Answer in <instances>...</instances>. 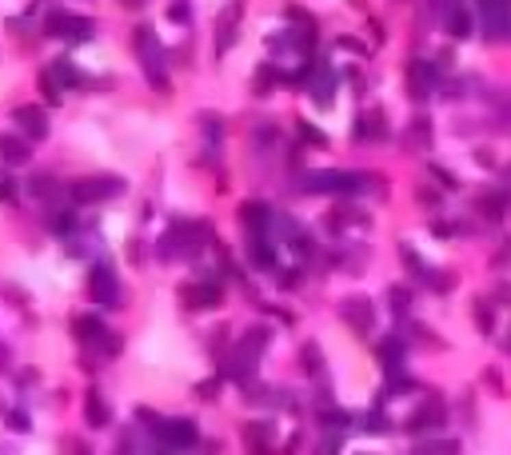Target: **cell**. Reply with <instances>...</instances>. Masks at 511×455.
<instances>
[{
    "mask_svg": "<svg viewBox=\"0 0 511 455\" xmlns=\"http://www.w3.org/2000/svg\"><path fill=\"white\" fill-rule=\"evenodd\" d=\"M132 48H136L140 64H144V76L156 92H168V48L160 45V36L152 32V24H140L132 32Z\"/></svg>",
    "mask_w": 511,
    "mask_h": 455,
    "instance_id": "cell-1",
    "label": "cell"
},
{
    "mask_svg": "<svg viewBox=\"0 0 511 455\" xmlns=\"http://www.w3.org/2000/svg\"><path fill=\"white\" fill-rule=\"evenodd\" d=\"M45 32L56 36V40H64V45H88L96 36V24L88 21V16L68 12V8H52L45 16Z\"/></svg>",
    "mask_w": 511,
    "mask_h": 455,
    "instance_id": "cell-2",
    "label": "cell"
},
{
    "mask_svg": "<svg viewBox=\"0 0 511 455\" xmlns=\"http://www.w3.org/2000/svg\"><path fill=\"white\" fill-rule=\"evenodd\" d=\"M364 184H368V176H360V172H336V168H327V172H308L303 176V192L356 196V192H364Z\"/></svg>",
    "mask_w": 511,
    "mask_h": 455,
    "instance_id": "cell-3",
    "label": "cell"
},
{
    "mask_svg": "<svg viewBox=\"0 0 511 455\" xmlns=\"http://www.w3.org/2000/svg\"><path fill=\"white\" fill-rule=\"evenodd\" d=\"M124 192L120 176H84V180L68 184V200L72 204H104V200H116Z\"/></svg>",
    "mask_w": 511,
    "mask_h": 455,
    "instance_id": "cell-4",
    "label": "cell"
},
{
    "mask_svg": "<svg viewBox=\"0 0 511 455\" xmlns=\"http://www.w3.org/2000/svg\"><path fill=\"white\" fill-rule=\"evenodd\" d=\"M240 224H244V236H248V240H264V236L272 240V232H276V212L264 204V200L252 196V200L240 204Z\"/></svg>",
    "mask_w": 511,
    "mask_h": 455,
    "instance_id": "cell-5",
    "label": "cell"
},
{
    "mask_svg": "<svg viewBox=\"0 0 511 455\" xmlns=\"http://www.w3.org/2000/svg\"><path fill=\"white\" fill-rule=\"evenodd\" d=\"M88 292H92L96 308H120V280L112 272V264H92V272H88Z\"/></svg>",
    "mask_w": 511,
    "mask_h": 455,
    "instance_id": "cell-6",
    "label": "cell"
},
{
    "mask_svg": "<svg viewBox=\"0 0 511 455\" xmlns=\"http://www.w3.org/2000/svg\"><path fill=\"white\" fill-rule=\"evenodd\" d=\"M240 21H244V0H228L216 16V56L232 52L240 40Z\"/></svg>",
    "mask_w": 511,
    "mask_h": 455,
    "instance_id": "cell-7",
    "label": "cell"
},
{
    "mask_svg": "<svg viewBox=\"0 0 511 455\" xmlns=\"http://www.w3.org/2000/svg\"><path fill=\"white\" fill-rule=\"evenodd\" d=\"M156 439L164 443V452H188L200 443V428L196 419H164L156 428Z\"/></svg>",
    "mask_w": 511,
    "mask_h": 455,
    "instance_id": "cell-8",
    "label": "cell"
},
{
    "mask_svg": "<svg viewBox=\"0 0 511 455\" xmlns=\"http://www.w3.org/2000/svg\"><path fill=\"white\" fill-rule=\"evenodd\" d=\"M72 336L84 343V347H96V352H100V347H104V340H108L112 332H108V323L96 316V312H80V316L72 319Z\"/></svg>",
    "mask_w": 511,
    "mask_h": 455,
    "instance_id": "cell-9",
    "label": "cell"
},
{
    "mask_svg": "<svg viewBox=\"0 0 511 455\" xmlns=\"http://www.w3.org/2000/svg\"><path fill=\"white\" fill-rule=\"evenodd\" d=\"M12 124H16L21 136H28V140L48 136V112L40 104H21V108H12Z\"/></svg>",
    "mask_w": 511,
    "mask_h": 455,
    "instance_id": "cell-10",
    "label": "cell"
},
{
    "mask_svg": "<svg viewBox=\"0 0 511 455\" xmlns=\"http://www.w3.org/2000/svg\"><path fill=\"white\" fill-rule=\"evenodd\" d=\"M180 299H184V308H216L220 299H224V284L220 280H196V284H188L184 292H180Z\"/></svg>",
    "mask_w": 511,
    "mask_h": 455,
    "instance_id": "cell-11",
    "label": "cell"
},
{
    "mask_svg": "<svg viewBox=\"0 0 511 455\" xmlns=\"http://www.w3.org/2000/svg\"><path fill=\"white\" fill-rule=\"evenodd\" d=\"M224 132H228L224 116L200 112V136H204V164H208V168H216V152H220V144H224Z\"/></svg>",
    "mask_w": 511,
    "mask_h": 455,
    "instance_id": "cell-12",
    "label": "cell"
},
{
    "mask_svg": "<svg viewBox=\"0 0 511 455\" xmlns=\"http://www.w3.org/2000/svg\"><path fill=\"white\" fill-rule=\"evenodd\" d=\"M340 316H344V323H348L351 332H360V336H368L372 332V323H375V312H372V304L364 296H351L340 304Z\"/></svg>",
    "mask_w": 511,
    "mask_h": 455,
    "instance_id": "cell-13",
    "label": "cell"
},
{
    "mask_svg": "<svg viewBox=\"0 0 511 455\" xmlns=\"http://www.w3.org/2000/svg\"><path fill=\"white\" fill-rule=\"evenodd\" d=\"M272 443H276V428L272 423H244V447L252 455H272Z\"/></svg>",
    "mask_w": 511,
    "mask_h": 455,
    "instance_id": "cell-14",
    "label": "cell"
},
{
    "mask_svg": "<svg viewBox=\"0 0 511 455\" xmlns=\"http://www.w3.org/2000/svg\"><path fill=\"white\" fill-rule=\"evenodd\" d=\"M408 88H412L416 100H427L432 88H436V69H432L427 60H412V64H408Z\"/></svg>",
    "mask_w": 511,
    "mask_h": 455,
    "instance_id": "cell-15",
    "label": "cell"
},
{
    "mask_svg": "<svg viewBox=\"0 0 511 455\" xmlns=\"http://www.w3.org/2000/svg\"><path fill=\"white\" fill-rule=\"evenodd\" d=\"M0 160H4V164H12V168L28 164V160H32V144H28V136L0 132Z\"/></svg>",
    "mask_w": 511,
    "mask_h": 455,
    "instance_id": "cell-16",
    "label": "cell"
},
{
    "mask_svg": "<svg viewBox=\"0 0 511 455\" xmlns=\"http://www.w3.org/2000/svg\"><path fill=\"white\" fill-rule=\"evenodd\" d=\"M80 216H76V208H48V232L52 236H60V240H72L76 232H80Z\"/></svg>",
    "mask_w": 511,
    "mask_h": 455,
    "instance_id": "cell-17",
    "label": "cell"
},
{
    "mask_svg": "<svg viewBox=\"0 0 511 455\" xmlns=\"http://www.w3.org/2000/svg\"><path fill=\"white\" fill-rule=\"evenodd\" d=\"M184 224L188 220H172L168 232L156 240V256H160V260H180V256H184Z\"/></svg>",
    "mask_w": 511,
    "mask_h": 455,
    "instance_id": "cell-18",
    "label": "cell"
},
{
    "mask_svg": "<svg viewBox=\"0 0 511 455\" xmlns=\"http://www.w3.org/2000/svg\"><path fill=\"white\" fill-rule=\"evenodd\" d=\"M248 264L260 272H272L276 268V240H248Z\"/></svg>",
    "mask_w": 511,
    "mask_h": 455,
    "instance_id": "cell-19",
    "label": "cell"
},
{
    "mask_svg": "<svg viewBox=\"0 0 511 455\" xmlns=\"http://www.w3.org/2000/svg\"><path fill=\"white\" fill-rule=\"evenodd\" d=\"M84 419H88V428H108L112 423V411H108V399L100 395V391H88L84 395Z\"/></svg>",
    "mask_w": 511,
    "mask_h": 455,
    "instance_id": "cell-20",
    "label": "cell"
},
{
    "mask_svg": "<svg viewBox=\"0 0 511 455\" xmlns=\"http://www.w3.org/2000/svg\"><path fill=\"white\" fill-rule=\"evenodd\" d=\"M308 88H312V100H316L320 108H327V104H332V92H336V72L327 69V64H320Z\"/></svg>",
    "mask_w": 511,
    "mask_h": 455,
    "instance_id": "cell-21",
    "label": "cell"
},
{
    "mask_svg": "<svg viewBox=\"0 0 511 455\" xmlns=\"http://www.w3.org/2000/svg\"><path fill=\"white\" fill-rule=\"evenodd\" d=\"M388 136V120L384 112H364L356 120V140H384Z\"/></svg>",
    "mask_w": 511,
    "mask_h": 455,
    "instance_id": "cell-22",
    "label": "cell"
},
{
    "mask_svg": "<svg viewBox=\"0 0 511 455\" xmlns=\"http://www.w3.org/2000/svg\"><path fill=\"white\" fill-rule=\"evenodd\" d=\"M48 69H52V76H56V80L64 84V92H68V88H80V84H88V80H84V72L76 69L68 56H56V60H52Z\"/></svg>",
    "mask_w": 511,
    "mask_h": 455,
    "instance_id": "cell-23",
    "label": "cell"
},
{
    "mask_svg": "<svg viewBox=\"0 0 511 455\" xmlns=\"http://www.w3.org/2000/svg\"><path fill=\"white\" fill-rule=\"evenodd\" d=\"M443 423V408L440 404H427V408H419L412 419H408V432L419 435V432H427V428H440Z\"/></svg>",
    "mask_w": 511,
    "mask_h": 455,
    "instance_id": "cell-24",
    "label": "cell"
},
{
    "mask_svg": "<svg viewBox=\"0 0 511 455\" xmlns=\"http://www.w3.org/2000/svg\"><path fill=\"white\" fill-rule=\"evenodd\" d=\"M379 364L388 367V371H399V364H403V340H395V336H388V340L379 343Z\"/></svg>",
    "mask_w": 511,
    "mask_h": 455,
    "instance_id": "cell-25",
    "label": "cell"
},
{
    "mask_svg": "<svg viewBox=\"0 0 511 455\" xmlns=\"http://www.w3.org/2000/svg\"><path fill=\"white\" fill-rule=\"evenodd\" d=\"M56 188H64V184H56V176H52V172H36V176L28 180V192H32L36 200H52V196H56Z\"/></svg>",
    "mask_w": 511,
    "mask_h": 455,
    "instance_id": "cell-26",
    "label": "cell"
},
{
    "mask_svg": "<svg viewBox=\"0 0 511 455\" xmlns=\"http://www.w3.org/2000/svg\"><path fill=\"white\" fill-rule=\"evenodd\" d=\"M276 80H279L276 64H260V72L252 76V92H256V96H272V88H276Z\"/></svg>",
    "mask_w": 511,
    "mask_h": 455,
    "instance_id": "cell-27",
    "label": "cell"
},
{
    "mask_svg": "<svg viewBox=\"0 0 511 455\" xmlns=\"http://www.w3.org/2000/svg\"><path fill=\"white\" fill-rule=\"evenodd\" d=\"M40 92H45L48 104H60V100H64V84L52 76V69H40Z\"/></svg>",
    "mask_w": 511,
    "mask_h": 455,
    "instance_id": "cell-28",
    "label": "cell"
},
{
    "mask_svg": "<svg viewBox=\"0 0 511 455\" xmlns=\"http://www.w3.org/2000/svg\"><path fill=\"white\" fill-rule=\"evenodd\" d=\"M300 364H303V371H308V376H320V371H324V356H320V343H303Z\"/></svg>",
    "mask_w": 511,
    "mask_h": 455,
    "instance_id": "cell-29",
    "label": "cell"
},
{
    "mask_svg": "<svg viewBox=\"0 0 511 455\" xmlns=\"http://www.w3.org/2000/svg\"><path fill=\"white\" fill-rule=\"evenodd\" d=\"M447 32H451V36H471V16H467L460 4L447 12Z\"/></svg>",
    "mask_w": 511,
    "mask_h": 455,
    "instance_id": "cell-30",
    "label": "cell"
},
{
    "mask_svg": "<svg viewBox=\"0 0 511 455\" xmlns=\"http://www.w3.org/2000/svg\"><path fill=\"white\" fill-rule=\"evenodd\" d=\"M296 136H300L303 144H312V148H324V144H327V136L320 132V128H312L308 120H296Z\"/></svg>",
    "mask_w": 511,
    "mask_h": 455,
    "instance_id": "cell-31",
    "label": "cell"
},
{
    "mask_svg": "<svg viewBox=\"0 0 511 455\" xmlns=\"http://www.w3.org/2000/svg\"><path fill=\"white\" fill-rule=\"evenodd\" d=\"M460 452V443L456 439H436V443H419L416 455H456Z\"/></svg>",
    "mask_w": 511,
    "mask_h": 455,
    "instance_id": "cell-32",
    "label": "cell"
},
{
    "mask_svg": "<svg viewBox=\"0 0 511 455\" xmlns=\"http://www.w3.org/2000/svg\"><path fill=\"white\" fill-rule=\"evenodd\" d=\"M168 21L172 24H192V0H172V4H168Z\"/></svg>",
    "mask_w": 511,
    "mask_h": 455,
    "instance_id": "cell-33",
    "label": "cell"
},
{
    "mask_svg": "<svg viewBox=\"0 0 511 455\" xmlns=\"http://www.w3.org/2000/svg\"><path fill=\"white\" fill-rule=\"evenodd\" d=\"M364 428H368L372 435H384L388 428H392V423H388V419H384L379 411H372V415H364Z\"/></svg>",
    "mask_w": 511,
    "mask_h": 455,
    "instance_id": "cell-34",
    "label": "cell"
},
{
    "mask_svg": "<svg viewBox=\"0 0 511 455\" xmlns=\"http://www.w3.org/2000/svg\"><path fill=\"white\" fill-rule=\"evenodd\" d=\"M16 180H8V176H0V204H16Z\"/></svg>",
    "mask_w": 511,
    "mask_h": 455,
    "instance_id": "cell-35",
    "label": "cell"
},
{
    "mask_svg": "<svg viewBox=\"0 0 511 455\" xmlns=\"http://www.w3.org/2000/svg\"><path fill=\"white\" fill-rule=\"evenodd\" d=\"M408 304H412V296H408L403 288H392V308L395 312H408Z\"/></svg>",
    "mask_w": 511,
    "mask_h": 455,
    "instance_id": "cell-36",
    "label": "cell"
},
{
    "mask_svg": "<svg viewBox=\"0 0 511 455\" xmlns=\"http://www.w3.org/2000/svg\"><path fill=\"white\" fill-rule=\"evenodd\" d=\"M8 428L12 432H28V415L24 411H8Z\"/></svg>",
    "mask_w": 511,
    "mask_h": 455,
    "instance_id": "cell-37",
    "label": "cell"
},
{
    "mask_svg": "<svg viewBox=\"0 0 511 455\" xmlns=\"http://www.w3.org/2000/svg\"><path fill=\"white\" fill-rule=\"evenodd\" d=\"M508 4H511V0H479V8H484L488 16H491V12H508Z\"/></svg>",
    "mask_w": 511,
    "mask_h": 455,
    "instance_id": "cell-38",
    "label": "cell"
},
{
    "mask_svg": "<svg viewBox=\"0 0 511 455\" xmlns=\"http://www.w3.org/2000/svg\"><path fill=\"white\" fill-rule=\"evenodd\" d=\"M336 452H340V439H336V435H327V439H324V447H320L316 455H336Z\"/></svg>",
    "mask_w": 511,
    "mask_h": 455,
    "instance_id": "cell-39",
    "label": "cell"
},
{
    "mask_svg": "<svg viewBox=\"0 0 511 455\" xmlns=\"http://www.w3.org/2000/svg\"><path fill=\"white\" fill-rule=\"evenodd\" d=\"M300 284V272H284L279 275V288H296Z\"/></svg>",
    "mask_w": 511,
    "mask_h": 455,
    "instance_id": "cell-40",
    "label": "cell"
},
{
    "mask_svg": "<svg viewBox=\"0 0 511 455\" xmlns=\"http://www.w3.org/2000/svg\"><path fill=\"white\" fill-rule=\"evenodd\" d=\"M8 364V347H4V343H0V367Z\"/></svg>",
    "mask_w": 511,
    "mask_h": 455,
    "instance_id": "cell-41",
    "label": "cell"
},
{
    "mask_svg": "<svg viewBox=\"0 0 511 455\" xmlns=\"http://www.w3.org/2000/svg\"><path fill=\"white\" fill-rule=\"evenodd\" d=\"M120 4H128V8H140V4H144V0H120Z\"/></svg>",
    "mask_w": 511,
    "mask_h": 455,
    "instance_id": "cell-42",
    "label": "cell"
}]
</instances>
